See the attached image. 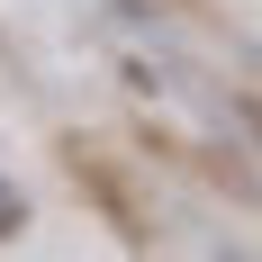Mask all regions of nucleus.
Listing matches in <instances>:
<instances>
[{
  "label": "nucleus",
  "instance_id": "nucleus-1",
  "mask_svg": "<svg viewBox=\"0 0 262 262\" xmlns=\"http://www.w3.org/2000/svg\"><path fill=\"white\" fill-rule=\"evenodd\" d=\"M18 226H27V199H18V190H9V181H0V244L18 235Z\"/></svg>",
  "mask_w": 262,
  "mask_h": 262
}]
</instances>
